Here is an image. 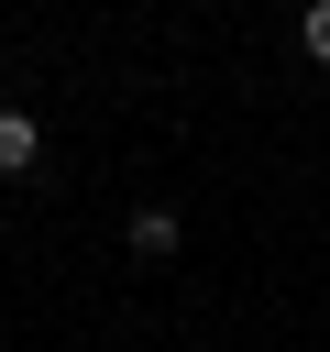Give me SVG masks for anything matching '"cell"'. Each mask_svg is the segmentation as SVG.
<instances>
[{"label": "cell", "instance_id": "obj_1", "mask_svg": "<svg viewBox=\"0 0 330 352\" xmlns=\"http://www.w3.org/2000/svg\"><path fill=\"white\" fill-rule=\"evenodd\" d=\"M33 154H44L33 110H0V176H33Z\"/></svg>", "mask_w": 330, "mask_h": 352}, {"label": "cell", "instance_id": "obj_2", "mask_svg": "<svg viewBox=\"0 0 330 352\" xmlns=\"http://www.w3.org/2000/svg\"><path fill=\"white\" fill-rule=\"evenodd\" d=\"M132 253L165 264V253H176V209H143V220H132Z\"/></svg>", "mask_w": 330, "mask_h": 352}, {"label": "cell", "instance_id": "obj_3", "mask_svg": "<svg viewBox=\"0 0 330 352\" xmlns=\"http://www.w3.org/2000/svg\"><path fill=\"white\" fill-rule=\"evenodd\" d=\"M297 44H308V55L330 66V0H308V22H297Z\"/></svg>", "mask_w": 330, "mask_h": 352}]
</instances>
